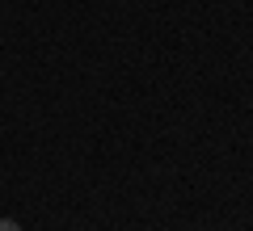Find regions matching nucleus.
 <instances>
[{"label":"nucleus","mask_w":253,"mask_h":231,"mask_svg":"<svg viewBox=\"0 0 253 231\" xmlns=\"http://www.w3.org/2000/svg\"><path fill=\"white\" fill-rule=\"evenodd\" d=\"M0 231H21V223L17 219H0Z\"/></svg>","instance_id":"1"}]
</instances>
